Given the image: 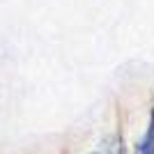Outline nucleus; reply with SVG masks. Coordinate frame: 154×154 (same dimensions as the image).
<instances>
[{
	"instance_id": "1",
	"label": "nucleus",
	"mask_w": 154,
	"mask_h": 154,
	"mask_svg": "<svg viewBox=\"0 0 154 154\" xmlns=\"http://www.w3.org/2000/svg\"><path fill=\"white\" fill-rule=\"evenodd\" d=\"M136 154H154V113L149 120V127L143 136V140L136 145Z\"/></svg>"
}]
</instances>
